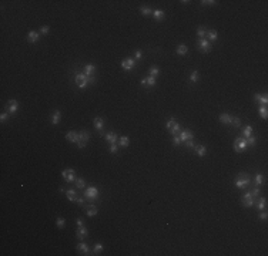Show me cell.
Returning a JSON list of instances; mask_svg holds the SVG:
<instances>
[{"label": "cell", "instance_id": "6da1fadb", "mask_svg": "<svg viewBox=\"0 0 268 256\" xmlns=\"http://www.w3.org/2000/svg\"><path fill=\"white\" fill-rule=\"evenodd\" d=\"M250 182H251V179H250L248 175L245 172H241L238 174V177L236 179V186L240 188V189H244V188H247L250 185Z\"/></svg>", "mask_w": 268, "mask_h": 256}, {"label": "cell", "instance_id": "7a4b0ae2", "mask_svg": "<svg viewBox=\"0 0 268 256\" xmlns=\"http://www.w3.org/2000/svg\"><path fill=\"white\" fill-rule=\"evenodd\" d=\"M165 127H167V129H168V132H170V134H173V135H178V134H180V125H178V122H177L174 118L168 120L167 124H165Z\"/></svg>", "mask_w": 268, "mask_h": 256}, {"label": "cell", "instance_id": "3957f363", "mask_svg": "<svg viewBox=\"0 0 268 256\" xmlns=\"http://www.w3.org/2000/svg\"><path fill=\"white\" fill-rule=\"evenodd\" d=\"M61 177L64 178L66 182H69V184H72L76 181V171L73 169V168H67V169H63L61 171Z\"/></svg>", "mask_w": 268, "mask_h": 256}, {"label": "cell", "instance_id": "277c9868", "mask_svg": "<svg viewBox=\"0 0 268 256\" xmlns=\"http://www.w3.org/2000/svg\"><path fill=\"white\" fill-rule=\"evenodd\" d=\"M74 81H76V84H77L79 88H86L87 84H89V77L86 76L84 73H83V74H76Z\"/></svg>", "mask_w": 268, "mask_h": 256}, {"label": "cell", "instance_id": "5b68a950", "mask_svg": "<svg viewBox=\"0 0 268 256\" xmlns=\"http://www.w3.org/2000/svg\"><path fill=\"white\" fill-rule=\"evenodd\" d=\"M247 147H248V145H247V140H245V138H241V137H237L236 141H234V149H236V152H242Z\"/></svg>", "mask_w": 268, "mask_h": 256}, {"label": "cell", "instance_id": "8992f818", "mask_svg": "<svg viewBox=\"0 0 268 256\" xmlns=\"http://www.w3.org/2000/svg\"><path fill=\"white\" fill-rule=\"evenodd\" d=\"M197 46H198V50L203 51V53H210L211 51V43L205 38H198Z\"/></svg>", "mask_w": 268, "mask_h": 256}, {"label": "cell", "instance_id": "52a82bcc", "mask_svg": "<svg viewBox=\"0 0 268 256\" xmlns=\"http://www.w3.org/2000/svg\"><path fill=\"white\" fill-rule=\"evenodd\" d=\"M98 196V189L97 188H94V186H90V188H87L84 191V198L86 199H97Z\"/></svg>", "mask_w": 268, "mask_h": 256}, {"label": "cell", "instance_id": "ba28073f", "mask_svg": "<svg viewBox=\"0 0 268 256\" xmlns=\"http://www.w3.org/2000/svg\"><path fill=\"white\" fill-rule=\"evenodd\" d=\"M134 65H136V60H134V58H131V57H127V58H124V60L121 61V67H123L124 70H127V71H130L131 68H134Z\"/></svg>", "mask_w": 268, "mask_h": 256}, {"label": "cell", "instance_id": "9c48e42d", "mask_svg": "<svg viewBox=\"0 0 268 256\" xmlns=\"http://www.w3.org/2000/svg\"><path fill=\"white\" fill-rule=\"evenodd\" d=\"M241 202H242L244 206L250 208V206H252V205H254V198H252V195H251L250 192H247V193H244V195H242Z\"/></svg>", "mask_w": 268, "mask_h": 256}, {"label": "cell", "instance_id": "30bf717a", "mask_svg": "<svg viewBox=\"0 0 268 256\" xmlns=\"http://www.w3.org/2000/svg\"><path fill=\"white\" fill-rule=\"evenodd\" d=\"M6 108H7V113H9V114H14V113L17 111V108H19V102H17V100H9V101H7Z\"/></svg>", "mask_w": 268, "mask_h": 256}, {"label": "cell", "instance_id": "8fae6325", "mask_svg": "<svg viewBox=\"0 0 268 256\" xmlns=\"http://www.w3.org/2000/svg\"><path fill=\"white\" fill-rule=\"evenodd\" d=\"M89 235V229L86 228L84 225H81V226H77V232H76V236L79 241H83L86 236Z\"/></svg>", "mask_w": 268, "mask_h": 256}, {"label": "cell", "instance_id": "7c38bea8", "mask_svg": "<svg viewBox=\"0 0 268 256\" xmlns=\"http://www.w3.org/2000/svg\"><path fill=\"white\" fill-rule=\"evenodd\" d=\"M178 137H180L181 142H185V141H188V140H193V138H194V134H193L191 131L184 129V131H181V134L178 135Z\"/></svg>", "mask_w": 268, "mask_h": 256}, {"label": "cell", "instance_id": "4fadbf2b", "mask_svg": "<svg viewBox=\"0 0 268 256\" xmlns=\"http://www.w3.org/2000/svg\"><path fill=\"white\" fill-rule=\"evenodd\" d=\"M84 208H86V215H87V216H96V215H97L98 209L96 205H87Z\"/></svg>", "mask_w": 268, "mask_h": 256}, {"label": "cell", "instance_id": "5bb4252c", "mask_svg": "<svg viewBox=\"0 0 268 256\" xmlns=\"http://www.w3.org/2000/svg\"><path fill=\"white\" fill-rule=\"evenodd\" d=\"M254 100L257 102H260L261 105H267V104H268L267 94H254Z\"/></svg>", "mask_w": 268, "mask_h": 256}, {"label": "cell", "instance_id": "9a60e30c", "mask_svg": "<svg viewBox=\"0 0 268 256\" xmlns=\"http://www.w3.org/2000/svg\"><path fill=\"white\" fill-rule=\"evenodd\" d=\"M93 124H94V128L101 132V129H103V127H104V120H103L101 117H96V118L93 120Z\"/></svg>", "mask_w": 268, "mask_h": 256}, {"label": "cell", "instance_id": "2e32d148", "mask_svg": "<svg viewBox=\"0 0 268 256\" xmlns=\"http://www.w3.org/2000/svg\"><path fill=\"white\" fill-rule=\"evenodd\" d=\"M66 140L69 141V142H74V144H77V141H79V134H77L76 131H69L67 135H66Z\"/></svg>", "mask_w": 268, "mask_h": 256}, {"label": "cell", "instance_id": "e0dca14e", "mask_svg": "<svg viewBox=\"0 0 268 256\" xmlns=\"http://www.w3.org/2000/svg\"><path fill=\"white\" fill-rule=\"evenodd\" d=\"M140 83H141V85H148V87H153V85H156L157 80H156V77L148 76L147 78H143V80H141Z\"/></svg>", "mask_w": 268, "mask_h": 256}, {"label": "cell", "instance_id": "ac0fdd59", "mask_svg": "<svg viewBox=\"0 0 268 256\" xmlns=\"http://www.w3.org/2000/svg\"><path fill=\"white\" fill-rule=\"evenodd\" d=\"M40 38V34L37 32H29L27 33V41L29 43H36Z\"/></svg>", "mask_w": 268, "mask_h": 256}, {"label": "cell", "instance_id": "d6986e66", "mask_svg": "<svg viewBox=\"0 0 268 256\" xmlns=\"http://www.w3.org/2000/svg\"><path fill=\"white\" fill-rule=\"evenodd\" d=\"M77 250H79L81 255H90V249H89V246H87L84 242H80L79 245H77Z\"/></svg>", "mask_w": 268, "mask_h": 256}, {"label": "cell", "instance_id": "ffe728a7", "mask_svg": "<svg viewBox=\"0 0 268 256\" xmlns=\"http://www.w3.org/2000/svg\"><path fill=\"white\" fill-rule=\"evenodd\" d=\"M104 138H106V141L109 142V144H116L117 142V134L116 132H107V134L104 135Z\"/></svg>", "mask_w": 268, "mask_h": 256}, {"label": "cell", "instance_id": "44dd1931", "mask_svg": "<svg viewBox=\"0 0 268 256\" xmlns=\"http://www.w3.org/2000/svg\"><path fill=\"white\" fill-rule=\"evenodd\" d=\"M66 196H67L69 201L76 202V201H77V192L74 191V189H67V191H66Z\"/></svg>", "mask_w": 268, "mask_h": 256}, {"label": "cell", "instance_id": "7402d4cb", "mask_svg": "<svg viewBox=\"0 0 268 256\" xmlns=\"http://www.w3.org/2000/svg\"><path fill=\"white\" fill-rule=\"evenodd\" d=\"M231 115L227 114V113H222V114H220V117H218V120H220V122H222V124H231Z\"/></svg>", "mask_w": 268, "mask_h": 256}, {"label": "cell", "instance_id": "603a6c76", "mask_svg": "<svg viewBox=\"0 0 268 256\" xmlns=\"http://www.w3.org/2000/svg\"><path fill=\"white\" fill-rule=\"evenodd\" d=\"M94 71H96V65H93V64H87V65H84V74L87 77L93 76Z\"/></svg>", "mask_w": 268, "mask_h": 256}, {"label": "cell", "instance_id": "cb8c5ba5", "mask_svg": "<svg viewBox=\"0 0 268 256\" xmlns=\"http://www.w3.org/2000/svg\"><path fill=\"white\" fill-rule=\"evenodd\" d=\"M187 51H188V47L185 44H178L176 49V53L177 54H180V56H184V54H187Z\"/></svg>", "mask_w": 268, "mask_h": 256}, {"label": "cell", "instance_id": "d4e9b609", "mask_svg": "<svg viewBox=\"0 0 268 256\" xmlns=\"http://www.w3.org/2000/svg\"><path fill=\"white\" fill-rule=\"evenodd\" d=\"M257 208H258V211H264L265 208H267V198H260L258 199V202H257Z\"/></svg>", "mask_w": 268, "mask_h": 256}, {"label": "cell", "instance_id": "484cf974", "mask_svg": "<svg viewBox=\"0 0 268 256\" xmlns=\"http://www.w3.org/2000/svg\"><path fill=\"white\" fill-rule=\"evenodd\" d=\"M258 114H260V117H261L262 120H267V118H268V108H267V105H262V107H260V108H258Z\"/></svg>", "mask_w": 268, "mask_h": 256}, {"label": "cell", "instance_id": "4316f807", "mask_svg": "<svg viewBox=\"0 0 268 256\" xmlns=\"http://www.w3.org/2000/svg\"><path fill=\"white\" fill-rule=\"evenodd\" d=\"M90 140V132H87V131H80L79 132V141H83V142H87V141Z\"/></svg>", "mask_w": 268, "mask_h": 256}, {"label": "cell", "instance_id": "83f0119b", "mask_svg": "<svg viewBox=\"0 0 268 256\" xmlns=\"http://www.w3.org/2000/svg\"><path fill=\"white\" fill-rule=\"evenodd\" d=\"M60 117H61V113H60L59 110H56V111L52 114V122L54 124V125H57V124H59Z\"/></svg>", "mask_w": 268, "mask_h": 256}, {"label": "cell", "instance_id": "f1b7e54d", "mask_svg": "<svg viewBox=\"0 0 268 256\" xmlns=\"http://www.w3.org/2000/svg\"><path fill=\"white\" fill-rule=\"evenodd\" d=\"M205 36L208 37V41H210V43H211V41H216L217 38H218V34H217L216 30H208Z\"/></svg>", "mask_w": 268, "mask_h": 256}, {"label": "cell", "instance_id": "f546056e", "mask_svg": "<svg viewBox=\"0 0 268 256\" xmlns=\"http://www.w3.org/2000/svg\"><path fill=\"white\" fill-rule=\"evenodd\" d=\"M196 148V154L198 155V157H204L205 154H207V148L204 147V145H197Z\"/></svg>", "mask_w": 268, "mask_h": 256}, {"label": "cell", "instance_id": "4dcf8cb0", "mask_svg": "<svg viewBox=\"0 0 268 256\" xmlns=\"http://www.w3.org/2000/svg\"><path fill=\"white\" fill-rule=\"evenodd\" d=\"M153 17L156 20H163L164 17H165V13H164L163 10H154V12H153Z\"/></svg>", "mask_w": 268, "mask_h": 256}, {"label": "cell", "instance_id": "1f68e13d", "mask_svg": "<svg viewBox=\"0 0 268 256\" xmlns=\"http://www.w3.org/2000/svg\"><path fill=\"white\" fill-rule=\"evenodd\" d=\"M128 144H130V138L126 137V135L118 140V145H120V147H128Z\"/></svg>", "mask_w": 268, "mask_h": 256}, {"label": "cell", "instance_id": "d6a6232c", "mask_svg": "<svg viewBox=\"0 0 268 256\" xmlns=\"http://www.w3.org/2000/svg\"><path fill=\"white\" fill-rule=\"evenodd\" d=\"M140 12H141V14H143V16H145V17H148V16H151V14H153V10H151L150 7H145V6H141V7H140Z\"/></svg>", "mask_w": 268, "mask_h": 256}, {"label": "cell", "instance_id": "836d02e7", "mask_svg": "<svg viewBox=\"0 0 268 256\" xmlns=\"http://www.w3.org/2000/svg\"><path fill=\"white\" fill-rule=\"evenodd\" d=\"M242 135H244L245 138L251 137V135H252V127H251V125H247V127L242 129Z\"/></svg>", "mask_w": 268, "mask_h": 256}, {"label": "cell", "instance_id": "e575fe53", "mask_svg": "<svg viewBox=\"0 0 268 256\" xmlns=\"http://www.w3.org/2000/svg\"><path fill=\"white\" fill-rule=\"evenodd\" d=\"M262 182H264V177H262V174H257V175H255V179H254L255 186L262 185Z\"/></svg>", "mask_w": 268, "mask_h": 256}, {"label": "cell", "instance_id": "d590c367", "mask_svg": "<svg viewBox=\"0 0 268 256\" xmlns=\"http://www.w3.org/2000/svg\"><path fill=\"white\" fill-rule=\"evenodd\" d=\"M190 81H191V83H197V81H198V71L197 70L191 71V74H190Z\"/></svg>", "mask_w": 268, "mask_h": 256}, {"label": "cell", "instance_id": "8d00e7d4", "mask_svg": "<svg viewBox=\"0 0 268 256\" xmlns=\"http://www.w3.org/2000/svg\"><path fill=\"white\" fill-rule=\"evenodd\" d=\"M205 34H207L205 29H204L203 26H200V27L197 29V36H198L200 38H204V37H205Z\"/></svg>", "mask_w": 268, "mask_h": 256}, {"label": "cell", "instance_id": "74e56055", "mask_svg": "<svg viewBox=\"0 0 268 256\" xmlns=\"http://www.w3.org/2000/svg\"><path fill=\"white\" fill-rule=\"evenodd\" d=\"M158 74H160V68H158V67H156V65L150 67V76L151 77H157Z\"/></svg>", "mask_w": 268, "mask_h": 256}, {"label": "cell", "instance_id": "f35d334b", "mask_svg": "<svg viewBox=\"0 0 268 256\" xmlns=\"http://www.w3.org/2000/svg\"><path fill=\"white\" fill-rule=\"evenodd\" d=\"M74 182H76V185H77V188H79V189H83V188H84V185H86V181L83 178H77L76 181H74Z\"/></svg>", "mask_w": 268, "mask_h": 256}, {"label": "cell", "instance_id": "ab89813d", "mask_svg": "<svg viewBox=\"0 0 268 256\" xmlns=\"http://www.w3.org/2000/svg\"><path fill=\"white\" fill-rule=\"evenodd\" d=\"M101 250H103V245H101V243H96L94 248H93V252H94L93 255H98Z\"/></svg>", "mask_w": 268, "mask_h": 256}, {"label": "cell", "instance_id": "60d3db41", "mask_svg": "<svg viewBox=\"0 0 268 256\" xmlns=\"http://www.w3.org/2000/svg\"><path fill=\"white\" fill-rule=\"evenodd\" d=\"M231 125H234L236 128H238L240 125H241V120H240L238 117H233V118H231Z\"/></svg>", "mask_w": 268, "mask_h": 256}, {"label": "cell", "instance_id": "b9f144b4", "mask_svg": "<svg viewBox=\"0 0 268 256\" xmlns=\"http://www.w3.org/2000/svg\"><path fill=\"white\" fill-rule=\"evenodd\" d=\"M201 4L203 6H216L217 1L216 0H201Z\"/></svg>", "mask_w": 268, "mask_h": 256}, {"label": "cell", "instance_id": "7bdbcfd3", "mask_svg": "<svg viewBox=\"0 0 268 256\" xmlns=\"http://www.w3.org/2000/svg\"><path fill=\"white\" fill-rule=\"evenodd\" d=\"M56 224H57V226H59L60 229H61V228H64V225H66V219H63V218H57V221H56Z\"/></svg>", "mask_w": 268, "mask_h": 256}, {"label": "cell", "instance_id": "ee69618b", "mask_svg": "<svg viewBox=\"0 0 268 256\" xmlns=\"http://www.w3.org/2000/svg\"><path fill=\"white\" fill-rule=\"evenodd\" d=\"M245 140H247V145H251V147H252V145H255V141H257V138L251 135V137H248V138H245Z\"/></svg>", "mask_w": 268, "mask_h": 256}, {"label": "cell", "instance_id": "f6af8a7d", "mask_svg": "<svg viewBox=\"0 0 268 256\" xmlns=\"http://www.w3.org/2000/svg\"><path fill=\"white\" fill-rule=\"evenodd\" d=\"M250 193L252 195V198L258 196V195H260V186H254V188H252V191L250 192Z\"/></svg>", "mask_w": 268, "mask_h": 256}, {"label": "cell", "instance_id": "bcb514c9", "mask_svg": "<svg viewBox=\"0 0 268 256\" xmlns=\"http://www.w3.org/2000/svg\"><path fill=\"white\" fill-rule=\"evenodd\" d=\"M49 32H50V27H49V26H41V29H40V34H43V36H44V34H47Z\"/></svg>", "mask_w": 268, "mask_h": 256}, {"label": "cell", "instance_id": "7dc6e473", "mask_svg": "<svg viewBox=\"0 0 268 256\" xmlns=\"http://www.w3.org/2000/svg\"><path fill=\"white\" fill-rule=\"evenodd\" d=\"M117 145H116V144H110V148H109V151H110L111 154H116L117 152Z\"/></svg>", "mask_w": 268, "mask_h": 256}, {"label": "cell", "instance_id": "c3c4849f", "mask_svg": "<svg viewBox=\"0 0 268 256\" xmlns=\"http://www.w3.org/2000/svg\"><path fill=\"white\" fill-rule=\"evenodd\" d=\"M180 142H181L180 137H178V135H174V138H173V144H174V145H178Z\"/></svg>", "mask_w": 268, "mask_h": 256}, {"label": "cell", "instance_id": "681fc988", "mask_svg": "<svg viewBox=\"0 0 268 256\" xmlns=\"http://www.w3.org/2000/svg\"><path fill=\"white\" fill-rule=\"evenodd\" d=\"M9 113H1V115H0V120H1V121H6L7 118H9Z\"/></svg>", "mask_w": 268, "mask_h": 256}, {"label": "cell", "instance_id": "f907efd6", "mask_svg": "<svg viewBox=\"0 0 268 256\" xmlns=\"http://www.w3.org/2000/svg\"><path fill=\"white\" fill-rule=\"evenodd\" d=\"M185 147H187V148H193V147H194V141H193V140L185 141Z\"/></svg>", "mask_w": 268, "mask_h": 256}, {"label": "cell", "instance_id": "816d5d0a", "mask_svg": "<svg viewBox=\"0 0 268 256\" xmlns=\"http://www.w3.org/2000/svg\"><path fill=\"white\" fill-rule=\"evenodd\" d=\"M267 218H268V213H267V212H261V213H260V219H261V221H265Z\"/></svg>", "mask_w": 268, "mask_h": 256}, {"label": "cell", "instance_id": "f5cc1de1", "mask_svg": "<svg viewBox=\"0 0 268 256\" xmlns=\"http://www.w3.org/2000/svg\"><path fill=\"white\" fill-rule=\"evenodd\" d=\"M87 142H83V141H77V147L79 148H84Z\"/></svg>", "mask_w": 268, "mask_h": 256}, {"label": "cell", "instance_id": "db71d44e", "mask_svg": "<svg viewBox=\"0 0 268 256\" xmlns=\"http://www.w3.org/2000/svg\"><path fill=\"white\" fill-rule=\"evenodd\" d=\"M94 81H96V77H94V74H93V76L89 77V84H94Z\"/></svg>", "mask_w": 268, "mask_h": 256}, {"label": "cell", "instance_id": "11a10c76", "mask_svg": "<svg viewBox=\"0 0 268 256\" xmlns=\"http://www.w3.org/2000/svg\"><path fill=\"white\" fill-rule=\"evenodd\" d=\"M79 205H81V206H84V198H77V201H76Z\"/></svg>", "mask_w": 268, "mask_h": 256}, {"label": "cell", "instance_id": "9f6ffc18", "mask_svg": "<svg viewBox=\"0 0 268 256\" xmlns=\"http://www.w3.org/2000/svg\"><path fill=\"white\" fill-rule=\"evenodd\" d=\"M141 56H143V53H141L140 50L136 51V58H137V60H140V58H141Z\"/></svg>", "mask_w": 268, "mask_h": 256}, {"label": "cell", "instance_id": "6f0895ef", "mask_svg": "<svg viewBox=\"0 0 268 256\" xmlns=\"http://www.w3.org/2000/svg\"><path fill=\"white\" fill-rule=\"evenodd\" d=\"M76 225H77V226H81V225H83V221H81L80 218H77V219H76Z\"/></svg>", "mask_w": 268, "mask_h": 256}]
</instances>
